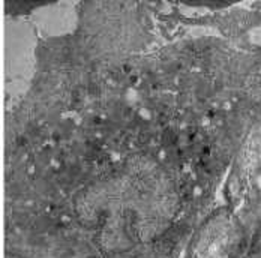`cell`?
Returning a JSON list of instances; mask_svg holds the SVG:
<instances>
[{
	"label": "cell",
	"instance_id": "1",
	"mask_svg": "<svg viewBox=\"0 0 261 258\" xmlns=\"http://www.w3.org/2000/svg\"><path fill=\"white\" fill-rule=\"evenodd\" d=\"M248 237L234 213L219 209L194 234L186 258H243Z\"/></svg>",
	"mask_w": 261,
	"mask_h": 258
}]
</instances>
